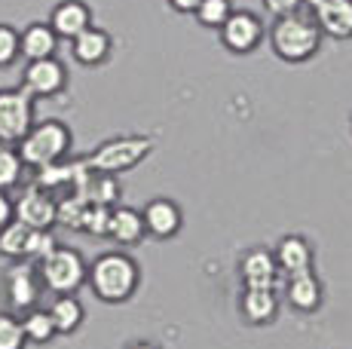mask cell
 Wrapping results in <instances>:
<instances>
[{"label": "cell", "mask_w": 352, "mask_h": 349, "mask_svg": "<svg viewBox=\"0 0 352 349\" xmlns=\"http://www.w3.org/2000/svg\"><path fill=\"white\" fill-rule=\"evenodd\" d=\"M267 40H270V46H273L276 58H282V62H288V65H303L319 56L324 37L309 12L294 10V12H285V16L273 19V25H270V31H267Z\"/></svg>", "instance_id": "1"}, {"label": "cell", "mask_w": 352, "mask_h": 349, "mask_svg": "<svg viewBox=\"0 0 352 349\" xmlns=\"http://www.w3.org/2000/svg\"><path fill=\"white\" fill-rule=\"evenodd\" d=\"M86 282H89L92 294H96L98 300H104V304H126L135 294V288H138L141 270L129 254L104 251L89 264Z\"/></svg>", "instance_id": "2"}, {"label": "cell", "mask_w": 352, "mask_h": 349, "mask_svg": "<svg viewBox=\"0 0 352 349\" xmlns=\"http://www.w3.org/2000/svg\"><path fill=\"white\" fill-rule=\"evenodd\" d=\"M74 135L71 126L62 120H40L31 126V132L16 144V153L22 159L25 169H46V166H56L71 153Z\"/></svg>", "instance_id": "3"}, {"label": "cell", "mask_w": 352, "mask_h": 349, "mask_svg": "<svg viewBox=\"0 0 352 349\" xmlns=\"http://www.w3.org/2000/svg\"><path fill=\"white\" fill-rule=\"evenodd\" d=\"M153 147H157V141L151 135H117L101 141L96 150L83 159V166L96 174H120L144 163L153 153Z\"/></svg>", "instance_id": "4"}, {"label": "cell", "mask_w": 352, "mask_h": 349, "mask_svg": "<svg viewBox=\"0 0 352 349\" xmlns=\"http://www.w3.org/2000/svg\"><path fill=\"white\" fill-rule=\"evenodd\" d=\"M34 267H37L40 285L50 288L52 294H74L77 288H83L86 273H89L83 254L71 245H56L40 264H34Z\"/></svg>", "instance_id": "5"}, {"label": "cell", "mask_w": 352, "mask_h": 349, "mask_svg": "<svg viewBox=\"0 0 352 349\" xmlns=\"http://www.w3.org/2000/svg\"><path fill=\"white\" fill-rule=\"evenodd\" d=\"M56 245L58 243L52 239L50 230H31V227H25L22 221H16V218L0 230V258H6V260L40 264Z\"/></svg>", "instance_id": "6"}, {"label": "cell", "mask_w": 352, "mask_h": 349, "mask_svg": "<svg viewBox=\"0 0 352 349\" xmlns=\"http://www.w3.org/2000/svg\"><path fill=\"white\" fill-rule=\"evenodd\" d=\"M34 123L37 117H34V98L22 86L0 89V144L16 147L31 132Z\"/></svg>", "instance_id": "7"}, {"label": "cell", "mask_w": 352, "mask_h": 349, "mask_svg": "<svg viewBox=\"0 0 352 349\" xmlns=\"http://www.w3.org/2000/svg\"><path fill=\"white\" fill-rule=\"evenodd\" d=\"M40 276L37 267L28 264V260H12L10 267L3 270V300H6V313H28L37 306L40 300Z\"/></svg>", "instance_id": "8"}, {"label": "cell", "mask_w": 352, "mask_h": 349, "mask_svg": "<svg viewBox=\"0 0 352 349\" xmlns=\"http://www.w3.org/2000/svg\"><path fill=\"white\" fill-rule=\"evenodd\" d=\"M221 46L233 56H252L257 46L267 40V25L252 10H233L230 19L218 28Z\"/></svg>", "instance_id": "9"}, {"label": "cell", "mask_w": 352, "mask_h": 349, "mask_svg": "<svg viewBox=\"0 0 352 349\" xmlns=\"http://www.w3.org/2000/svg\"><path fill=\"white\" fill-rule=\"evenodd\" d=\"M12 218L22 221L31 230H50L52 224H58V203L50 190L43 187H28V190L19 193V199L12 203Z\"/></svg>", "instance_id": "10"}, {"label": "cell", "mask_w": 352, "mask_h": 349, "mask_svg": "<svg viewBox=\"0 0 352 349\" xmlns=\"http://www.w3.org/2000/svg\"><path fill=\"white\" fill-rule=\"evenodd\" d=\"M67 86V68L52 58H37V62H25L22 71V89L31 98H52Z\"/></svg>", "instance_id": "11"}, {"label": "cell", "mask_w": 352, "mask_h": 349, "mask_svg": "<svg viewBox=\"0 0 352 349\" xmlns=\"http://www.w3.org/2000/svg\"><path fill=\"white\" fill-rule=\"evenodd\" d=\"M111 52H113L111 31L98 28V25H89L83 34H77L71 40V56H74V62L83 65V68H98V65H104L107 58H111Z\"/></svg>", "instance_id": "12"}, {"label": "cell", "mask_w": 352, "mask_h": 349, "mask_svg": "<svg viewBox=\"0 0 352 349\" xmlns=\"http://www.w3.org/2000/svg\"><path fill=\"white\" fill-rule=\"evenodd\" d=\"M92 25V6L86 0H58L50 12V28L58 40H74Z\"/></svg>", "instance_id": "13"}, {"label": "cell", "mask_w": 352, "mask_h": 349, "mask_svg": "<svg viewBox=\"0 0 352 349\" xmlns=\"http://www.w3.org/2000/svg\"><path fill=\"white\" fill-rule=\"evenodd\" d=\"M141 221H144V233H151L157 239H172L184 224V214H181L178 203L157 196L141 209Z\"/></svg>", "instance_id": "14"}, {"label": "cell", "mask_w": 352, "mask_h": 349, "mask_svg": "<svg viewBox=\"0 0 352 349\" xmlns=\"http://www.w3.org/2000/svg\"><path fill=\"white\" fill-rule=\"evenodd\" d=\"M58 52V37L50 28V22H31L28 28L19 31V58L37 62V58H52Z\"/></svg>", "instance_id": "15"}, {"label": "cell", "mask_w": 352, "mask_h": 349, "mask_svg": "<svg viewBox=\"0 0 352 349\" xmlns=\"http://www.w3.org/2000/svg\"><path fill=\"white\" fill-rule=\"evenodd\" d=\"M239 276L245 282V288H276L279 282V267H276V258L263 248H254L242 258L239 264Z\"/></svg>", "instance_id": "16"}, {"label": "cell", "mask_w": 352, "mask_h": 349, "mask_svg": "<svg viewBox=\"0 0 352 349\" xmlns=\"http://www.w3.org/2000/svg\"><path fill=\"white\" fill-rule=\"evenodd\" d=\"M288 304L300 313H313L322 304V282L316 279L313 270L291 273L288 276Z\"/></svg>", "instance_id": "17"}, {"label": "cell", "mask_w": 352, "mask_h": 349, "mask_svg": "<svg viewBox=\"0 0 352 349\" xmlns=\"http://www.w3.org/2000/svg\"><path fill=\"white\" fill-rule=\"evenodd\" d=\"M104 236H111L113 243H120V245L141 243V239H144V221H141V212L126 209V205H120V209H111Z\"/></svg>", "instance_id": "18"}, {"label": "cell", "mask_w": 352, "mask_h": 349, "mask_svg": "<svg viewBox=\"0 0 352 349\" xmlns=\"http://www.w3.org/2000/svg\"><path fill=\"white\" fill-rule=\"evenodd\" d=\"M276 267H279V273H303V270H313V248L303 236H285L276 248Z\"/></svg>", "instance_id": "19"}, {"label": "cell", "mask_w": 352, "mask_h": 349, "mask_svg": "<svg viewBox=\"0 0 352 349\" xmlns=\"http://www.w3.org/2000/svg\"><path fill=\"white\" fill-rule=\"evenodd\" d=\"M242 313L252 325H267L279 313V294L276 288H245L242 294Z\"/></svg>", "instance_id": "20"}, {"label": "cell", "mask_w": 352, "mask_h": 349, "mask_svg": "<svg viewBox=\"0 0 352 349\" xmlns=\"http://www.w3.org/2000/svg\"><path fill=\"white\" fill-rule=\"evenodd\" d=\"M319 25L322 37H334V40H349L352 37V0H340V3L322 10L319 16H313Z\"/></svg>", "instance_id": "21"}, {"label": "cell", "mask_w": 352, "mask_h": 349, "mask_svg": "<svg viewBox=\"0 0 352 349\" xmlns=\"http://www.w3.org/2000/svg\"><path fill=\"white\" fill-rule=\"evenodd\" d=\"M50 315H52V325H56V334H74L80 325H83L86 313H83V304H80L74 294H56L50 306Z\"/></svg>", "instance_id": "22"}, {"label": "cell", "mask_w": 352, "mask_h": 349, "mask_svg": "<svg viewBox=\"0 0 352 349\" xmlns=\"http://www.w3.org/2000/svg\"><path fill=\"white\" fill-rule=\"evenodd\" d=\"M22 331H25V340L28 344H50L52 337H56V325H52V315L50 310H40V306H34L22 315Z\"/></svg>", "instance_id": "23"}, {"label": "cell", "mask_w": 352, "mask_h": 349, "mask_svg": "<svg viewBox=\"0 0 352 349\" xmlns=\"http://www.w3.org/2000/svg\"><path fill=\"white\" fill-rule=\"evenodd\" d=\"M230 12H233V0H199V6H196L193 16L202 28L218 31L221 25L230 19Z\"/></svg>", "instance_id": "24"}, {"label": "cell", "mask_w": 352, "mask_h": 349, "mask_svg": "<svg viewBox=\"0 0 352 349\" xmlns=\"http://www.w3.org/2000/svg\"><path fill=\"white\" fill-rule=\"evenodd\" d=\"M22 174H25V166L19 159L16 147L0 144V190H12L22 181Z\"/></svg>", "instance_id": "25"}, {"label": "cell", "mask_w": 352, "mask_h": 349, "mask_svg": "<svg viewBox=\"0 0 352 349\" xmlns=\"http://www.w3.org/2000/svg\"><path fill=\"white\" fill-rule=\"evenodd\" d=\"M28 340H25L22 331V319L16 313H0V349H25Z\"/></svg>", "instance_id": "26"}, {"label": "cell", "mask_w": 352, "mask_h": 349, "mask_svg": "<svg viewBox=\"0 0 352 349\" xmlns=\"http://www.w3.org/2000/svg\"><path fill=\"white\" fill-rule=\"evenodd\" d=\"M19 58V31L12 25L0 22V68H10Z\"/></svg>", "instance_id": "27"}, {"label": "cell", "mask_w": 352, "mask_h": 349, "mask_svg": "<svg viewBox=\"0 0 352 349\" xmlns=\"http://www.w3.org/2000/svg\"><path fill=\"white\" fill-rule=\"evenodd\" d=\"M263 10L273 12V16H285V12H294L303 6V0H261Z\"/></svg>", "instance_id": "28"}, {"label": "cell", "mask_w": 352, "mask_h": 349, "mask_svg": "<svg viewBox=\"0 0 352 349\" xmlns=\"http://www.w3.org/2000/svg\"><path fill=\"white\" fill-rule=\"evenodd\" d=\"M10 221H12V199L6 190H0V230H3Z\"/></svg>", "instance_id": "29"}, {"label": "cell", "mask_w": 352, "mask_h": 349, "mask_svg": "<svg viewBox=\"0 0 352 349\" xmlns=\"http://www.w3.org/2000/svg\"><path fill=\"white\" fill-rule=\"evenodd\" d=\"M168 6H172L178 16H193L196 6H199V0H166Z\"/></svg>", "instance_id": "30"}, {"label": "cell", "mask_w": 352, "mask_h": 349, "mask_svg": "<svg viewBox=\"0 0 352 349\" xmlns=\"http://www.w3.org/2000/svg\"><path fill=\"white\" fill-rule=\"evenodd\" d=\"M334 3H340V0H303V6L309 10V16H319L322 10H328V6H334Z\"/></svg>", "instance_id": "31"}, {"label": "cell", "mask_w": 352, "mask_h": 349, "mask_svg": "<svg viewBox=\"0 0 352 349\" xmlns=\"http://www.w3.org/2000/svg\"><path fill=\"white\" fill-rule=\"evenodd\" d=\"M132 349H157V346H151V344H135Z\"/></svg>", "instance_id": "32"}, {"label": "cell", "mask_w": 352, "mask_h": 349, "mask_svg": "<svg viewBox=\"0 0 352 349\" xmlns=\"http://www.w3.org/2000/svg\"><path fill=\"white\" fill-rule=\"evenodd\" d=\"M349 129H352V113H349Z\"/></svg>", "instance_id": "33"}]
</instances>
